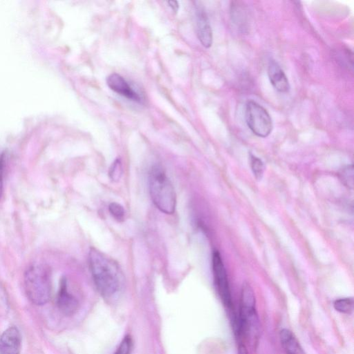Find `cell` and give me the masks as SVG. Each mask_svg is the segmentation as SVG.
<instances>
[{
  "instance_id": "15",
  "label": "cell",
  "mask_w": 354,
  "mask_h": 354,
  "mask_svg": "<svg viewBox=\"0 0 354 354\" xmlns=\"http://www.w3.org/2000/svg\"><path fill=\"white\" fill-rule=\"evenodd\" d=\"M250 162L252 173L258 180H261L264 171V165L262 160L258 157L250 154Z\"/></svg>"
},
{
  "instance_id": "21",
  "label": "cell",
  "mask_w": 354,
  "mask_h": 354,
  "mask_svg": "<svg viewBox=\"0 0 354 354\" xmlns=\"http://www.w3.org/2000/svg\"><path fill=\"white\" fill-rule=\"evenodd\" d=\"M168 5L171 8L174 12L176 13L179 8V4L176 1H167Z\"/></svg>"
},
{
  "instance_id": "16",
  "label": "cell",
  "mask_w": 354,
  "mask_h": 354,
  "mask_svg": "<svg viewBox=\"0 0 354 354\" xmlns=\"http://www.w3.org/2000/svg\"><path fill=\"white\" fill-rule=\"evenodd\" d=\"M339 178L342 183L348 188L353 187V165H347L339 171Z\"/></svg>"
},
{
  "instance_id": "6",
  "label": "cell",
  "mask_w": 354,
  "mask_h": 354,
  "mask_svg": "<svg viewBox=\"0 0 354 354\" xmlns=\"http://www.w3.org/2000/svg\"><path fill=\"white\" fill-rule=\"evenodd\" d=\"M212 270L215 286L222 303L227 309H231L232 301L227 276L220 253L212 254Z\"/></svg>"
},
{
  "instance_id": "5",
  "label": "cell",
  "mask_w": 354,
  "mask_h": 354,
  "mask_svg": "<svg viewBox=\"0 0 354 354\" xmlns=\"http://www.w3.org/2000/svg\"><path fill=\"white\" fill-rule=\"evenodd\" d=\"M245 118L248 127L257 136L266 138L272 132V121L269 113L255 101L246 102Z\"/></svg>"
},
{
  "instance_id": "14",
  "label": "cell",
  "mask_w": 354,
  "mask_h": 354,
  "mask_svg": "<svg viewBox=\"0 0 354 354\" xmlns=\"http://www.w3.org/2000/svg\"><path fill=\"white\" fill-rule=\"evenodd\" d=\"M353 299L352 297L340 298L333 303L334 308L341 313L350 315L353 311Z\"/></svg>"
},
{
  "instance_id": "1",
  "label": "cell",
  "mask_w": 354,
  "mask_h": 354,
  "mask_svg": "<svg viewBox=\"0 0 354 354\" xmlns=\"http://www.w3.org/2000/svg\"><path fill=\"white\" fill-rule=\"evenodd\" d=\"M88 259L93 281L101 295L105 299H112L118 295L124 283L119 264L95 248H90Z\"/></svg>"
},
{
  "instance_id": "18",
  "label": "cell",
  "mask_w": 354,
  "mask_h": 354,
  "mask_svg": "<svg viewBox=\"0 0 354 354\" xmlns=\"http://www.w3.org/2000/svg\"><path fill=\"white\" fill-rule=\"evenodd\" d=\"M122 174V167L120 159H116L111 166L109 175L111 179L113 181H118L120 180Z\"/></svg>"
},
{
  "instance_id": "2",
  "label": "cell",
  "mask_w": 354,
  "mask_h": 354,
  "mask_svg": "<svg viewBox=\"0 0 354 354\" xmlns=\"http://www.w3.org/2000/svg\"><path fill=\"white\" fill-rule=\"evenodd\" d=\"M236 328L239 336L244 337L252 344L257 342L259 333V322L254 293L248 283H244L241 288Z\"/></svg>"
},
{
  "instance_id": "10",
  "label": "cell",
  "mask_w": 354,
  "mask_h": 354,
  "mask_svg": "<svg viewBox=\"0 0 354 354\" xmlns=\"http://www.w3.org/2000/svg\"><path fill=\"white\" fill-rule=\"evenodd\" d=\"M196 16L198 38L204 47L209 48L212 44V31L208 17L203 7H196Z\"/></svg>"
},
{
  "instance_id": "19",
  "label": "cell",
  "mask_w": 354,
  "mask_h": 354,
  "mask_svg": "<svg viewBox=\"0 0 354 354\" xmlns=\"http://www.w3.org/2000/svg\"><path fill=\"white\" fill-rule=\"evenodd\" d=\"M132 345L133 342L131 337L129 335H126L113 354H130L132 349Z\"/></svg>"
},
{
  "instance_id": "22",
  "label": "cell",
  "mask_w": 354,
  "mask_h": 354,
  "mask_svg": "<svg viewBox=\"0 0 354 354\" xmlns=\"http://www.w3.org/2000/svg\"><path fill=\"white\" fill-rule=\"evenodd\" d=\"M239 354H248V350L243 344H240L239 346Z\"/></svg>"
},
{
  "instance_id": "8",
  "label": "cell",
  "mask_w": 354,
  "mask_h": 354,
  "mask_svg": "<svg viewBox=\"0 0 354 354\" xmlns=\"http://www.w3.org/2000/svg\"><path fill=\"white\" fill-rule=\"evenodd\" d=\"M21 337L19 329L10 326L0 337L1 354H20Z\"/></svg>"
},
{
  "instance_id": "4",
  "label": "cell",
  "mask_w": 354,
  "mask_h": 354,
  "mask_svg": "<svg viewBox=\"0 0 354 354\" xmlns=\"http://www.w3.org/2000/svg\"><path fill=\"white\" fill-rule=\"evenodd\" d=\"M24 289L28 299L34 304L42 306L51 295V272L44 263H35L28 267L24 275Z\"/></svg>"
},
{
  "instance_id": "7",
  "label": "cell",
  "mask_w": 354,
  "mask_h": 354,
  "mask_svg": "<svg viewBox=\"0 0 354 354\" xmlns=\"http://www.w3.org/2000/svg\"><path fill=\"white\" fill-rule=\"evenodd\" d=\"M56 302L59 311L66 316L74 315L79 307L78 301L68 291L67 280L64 277L60 280Z\"/></svg>"
},
{
  "instance_id": "20",
  "label": "cell",
  "mask_w": 354,
  "mask_h": 354,
  "mask_svg": "<svg viewBox=\"0 0 354 354\" xmlns=\"http://www.w3.org/2000/svg\"><path fill=\"white\" fill-rule=\"evenodd\" d=\"M4 166L5 153L3 151H0V199L3 194Z\"/></svg>"
},
{
  "instance_id": "17",
  "label": "cell",
  "mask_w": 354,
  "mask_h": 354,
  "mask_svg": "<svg viewBox=\"0 0 354 354\" xmlns=\"http://www.w3.org/2000/svg\"><path fill=\"white\" fill-rule=\"evenodd\" d=\"M109 211L118 221L120 222L124 220V209L120 204L115 202L111 203L109 205Z\"/></svg>"
},
{
  "instance_id": "12",
  "label": "cell",
  "mask_w": 354,
  "mask_h": 354,
  "mask_svg": "<svg viewBox=\"0 0 354 354\" xmlns=\"http://www.w3.org/2000/svg\"><path fill=\"white\" fill-rule=\"evenodd\" d=\"M279 339L285 354H305L298 339L290 330L288 328L281 330Z\"/></svg>"
},
{
  "instance_id": "9",
  "label": "cell",
  "mask_w": 354,
  "mask_h": 354,
  "mask_svg": "<svg viewBox=\"0 0 354 354\" xmlns=\"http://www.w3.org/2000/svg\"><path fill=\"white\" fill-rule=\"evenodd\" d=\"M108 86L114 92L136 102H141V96L135 91L123 77L118 73H111L106 77Z\"/></svg>"
},
{
  "instance_id": "13",
  "label": "cell",
  "mask_w": 354,
  "mask_h": 354,
  "mask_svg": "<svg viewBox=\"0 0 354 354\" xmlns=\"http://www.w3.org/2000/svg\"><path fill=\"white\" fill-rule=\"evenodd\" d=\"M230 14L232 20L236 26L245 30L247 24V14L241 2L233 1L230 6Z\"/></svg>"
},
{
  "instance_id": "3",
  "label": "cell",
  "mask_w": 354,
  "mask_h": 354,
  "mask_svg": "<svg viewBox=\"0 0 354 354\" xmlns=\"http://www.w3.org/2000/svg\"><path fill=\"white\" fill-rule=\"evenodd\" d=\"M149 188L151 199L156 208L167 214H174L176 206V192L161 166L155 165L151 167Z\"/></svg>"
},
{
  "instance_id": "11",
  "label": "cell",
  "mask_w": 354,
  "mask_h": 354,
  "mask_svg": "<svg viewBox=\"0 0 354 354\" xmlns=\"http://www.w3.org/2000/svg\"><path fill=\"white\" fill-rule=\"evenodd\" d=\"M268 75L275 90L280 93H286L289 91L290 84L288 77L280 65L274 59L269 61Z\"/></svg>"
}]
</instances>
